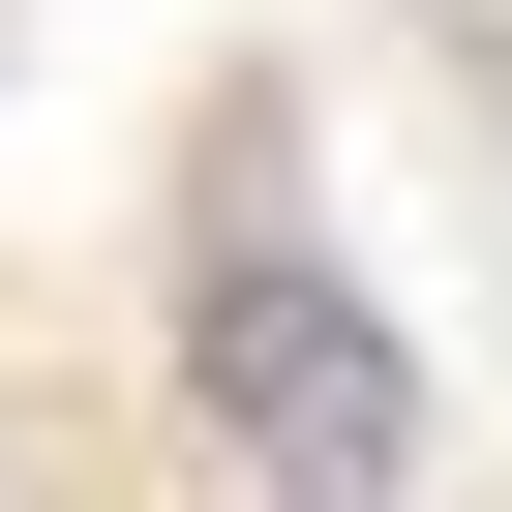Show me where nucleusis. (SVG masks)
<instances>
[{"mask_svg":"<svg viewBox=\"0 0 512 512\" xmlns=\"http://www.w3.org/2000/svg\"><path fill=\"white\" fill-rule=\"evenodd\" d=\"M181 392H211V452L272 512H392L422 482V362H392L362 272H302V241H211L181 272Z\"/></svg>","mask_w":512,"mask_h":512,"instance_id":"f257e3e1","label":"nucleus"}]
</instances>
